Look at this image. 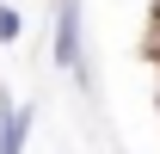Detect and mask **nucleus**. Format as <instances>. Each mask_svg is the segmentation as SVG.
Here are the masks:
<instances>
[{
	"mask_svg": "<svg viewBox=\"0 0 160 154\" xmlns=\"http://www.w3.org/2000/svg\"><path fill=\"white\" fill-rule=\"evenodd\" d=\"M25 136H31V105H12V93H0V154H25Z\"/></svg>",
	"mask_w": 160,
	"mask_h": 154,
	"instance_id": "f03ea898",
	"label": "nucleus"
},
{
	"mask_svg": "<svg viewBox=\"0 0 160 154\" xmlns=\"http://www.w3.org/2000/svg\"><path fill=\"white\" fill-rule=\"evenodd\" d=\"M154 25H160V0H154Z\"/></svg>",
	"mask_w": 160,
	"mask_h": 154,
	"instance_id": "20e7f679",
	"label": "nucleus"
},
{
	"mask_svg": "<svg viewBox=\"0 0 160 154\" xmlns=\"http://www.w3.org/2000/svg\"><path fill=\"white\" fill-rule=\"evenodd\" d=\"M56 68L62 74H80L86 56H80V0H56Z\"/></svg>",
	"mask_w": 160,
	"mask_h": 154,
	"instance_id": "f257e3e1",
	"label": "nucleus"
},
{
	"mask_svg": "<svg viewBox=\"0 0 160 154\" xmlns=\"http://www.w3.org/2000/svg\"><path fill=\"white\" fill-rule=\"evenodd\" d=\"M25 37V19H19V6H6L0 0V43H19Z\"/></svg>",
	"mask_w": 160,
	"mask_h": 154,
	"instance_id": "7ed1b4c3",
	"label": "nucleus"
}]
</instances>
